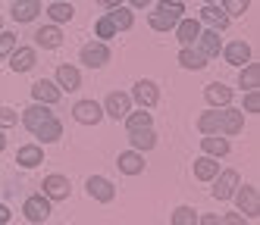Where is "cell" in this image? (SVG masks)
Returning <instances> with one entry per match:
<instances>
[{
	"label": "cell",
	"mask_w": 260,
	"mask_h": 225,
	"mask_svg": "<svg viewBox=\"0 0 260 225\" xmlns=\"http://www.w3.org/2000/svg\"><path fill=\"white\" fill-rule=\"evenodd\" d=\"M235 203H238V213H245L248 219H257L260 216V197H257V188H251V184H245V188H235Z\"/></svg>",
	"instance_id": "obj_1"
},
{
	"label": "cell",
	"mask_w": 260,
	"mask_h": 225,
	"mask_svg": "<svg viewBox=\"0 0 260 225\" xmlns=\"http://www.w3.org/2000/svg\"><path fill=\"white\" fill-rule=\"evenodd\" d=\"M82 63L85 66H91V69H101V66H107L110 63V47L104 44V41H91V44H85L82 47Z\"/></svg>",
	"instance_id": "obj_2"
},
{
	"label": "cell",
	"mask_w": 260,
	"mask_h": 225,
	"mask_svg": "<svg viewBox=\"0 0 260 225\" xmlns=\"http://www.w3.org/2000/svg\"><path fill=\"white\" fill-rule=\"evenodd\" d=\"M104 113L107 116H113V119H125L128 113H132V97L122 91H113V94H107V100H104Z\"/></svg>",
	"instance_id": "obj_3"
},
{
	"label": "cell",
	"mask_w": 260,
	"mask_h": 225,
	"mask_svg": "<svg viewBox=\"0 0 260 225\" xmlns=\"http://www.w3.org/2000/svg\"><path fill=\"white\" fill-rule=\"evenodd\" d=\"M241 128H245V109L222 106L219 109V131H222V135H238Z\"/></svg>",
	"instance_id": "obj_4"
},
{
	"label": "cell",
	"mask_w": 260,
	"mask_h": 225,
	"mask_svg": "<svg viewBox=\"0 0 260 225\" xmlns=\"http://www.w3.org/2000/svg\"><path fill=\"white\" fill-rule=\"evenodd\" d=\"M72 116H76V122H82V125H98L104 119V106L94 103V100H79L72 106Z\"/></svg>",
	"instance_id": "obj_5"
},
{
	"label": "cell",
	"mask_w": 260,
	"mask_h": 225,
	"mask_svg": "<svg viewBox=\"0 0 260 225\" xmlns=\"http://www.w3.org/2000/svg\"><path fill=\"white\" fill-rule=\"evenodd\" d=\"M241 184V175L235 172V169H226V172L216 175V184H213V197L216 200H229L235 194V188Z\"/></svg>",
	"instance_id": "obj_6"
},
{
	"label": "cell",
	"mask_w": 260,
	"mask_h": 225,
	"mask_svg": "<svg viewBox=\"0 0 260 225\" xmlns=\"http://www.w3.org/2000/svg\"><path fill=\"white\" fill-rule=\"evenodd\" d=\"M22 213H25L28 222H44V219L50 216V200H47L44 194H31V197L25 200V206H22Z\"/></svg>",
	"instance_id": "obj_7"
},
{
	"label": "cell",
	"mask_w": 260,
	"mask_h": 225,
	"mask_svg": "<svg viewBox=\"0 0 260 225\" xmlns=\"http://www.w3.org/2000/svg\"><path fill=\"white\" fill-rule=\"evenodd\" d=\"M47 119H53V113H50L47 103H31V106L22 113V125H25L28 131H38Z\"/></svg>",
	"instance_id": "obj_8"
},
{
	"label": "cell",
	"mask_w": 260,
	"mask_h": 225,
	"mask_svg": "<svg viewBox=\"0 0 260 225\" xmlns=\"http://www.w3.org/2000/svg\"><path fill=\"white\" fill-rule=\"evenodd\" d=\"M31 97L38 100V103H47V106H53L60 97H63V91H60V85H53V82H47V79H41V82H35L31 85Z\"/></svg>",
	"instance_id": "obj_9"
},
{
	"label": "cell",
	"mask_w": 260,
	"mask_h": 225,
	"mask_svg": "<svg viewBox=\"0 0 260 225\" xmlns=\"http://www.w3.org/2000/svg\"><path fill=\"white\" fill-rule=\"evenodd\" d=\"M41 188H44L47 200H66L69 197V178L66 175H47L41 181Z\"/></svg>",
	"instance_id": "obj_10"
},
{
	"label": "cell",
	"mask_w": 260,
	"mask_h": 225,
	"mask_svg": "<svg viewBox=\"0 0 260 225\" xmlns=\"http://www.w3.org/2000/svg\"><path fill=\"white\" fill-rule=\"evenodd\" d=\"M173 31H176V38H179L182 47H194L198 34H201V22H198V19H179Z\"/></svg>",
	"instance_id": "obj_11"
},
{
	"label": "cell",
	"mask_w": 260,
	"mask_h": 225,
	"mask_svg": "<svg viewBox=\"0 0 260 225\" xmlns=\"http://www.w3.org/2000/svg\"><path fill=\"white\" fill-rule=\"evenodd\" d=\"M132 97L141 103V109H151V106L160 100V94H157V85H154V82L141 79V82H135V91H132Z\"/></svg>",
	"instance_id": "obj_12"
},
{
	"label": "cell",
	"mask_w": 260,
	"mask_h": 225,
	"mask_svg": "<svg viewBox=\"0 0 260 225\" xmlns=\"http://www.w3.org/2000/svg\"><path fill=\"white\" fill-rule=\"evenodd\" d=\"M88 194L94 197V200H101V203H110V200L116 197V188L110 184L107 178H101V175H91L88 178Z\"/></svg>",
	"instance_id": "obj_13"
},
{
	"label": "cell",
	"mask_w": 260,
	"mask_h": 225,
	"mask_svg": "<svg viewBox=\"0 0 260 225\" xmlns=\"http://www.w3.org/2000/svg\"><path fill=\"white\" fill-rule=\"evenodd\" d=\"M38 13H41V0H13V10H10L16 22H31Z\"/></svg>",
	"instance_id": "obj_14"
},
{
	"label": "cell",
	"mask_w": 260,
	"mask_h": 225,
	"mask_svg": "<svg viewBox=\"0 0 260 225\" xmlns=\"http://www.w3.org/2000/svg\"><path fill=\"white\" fill-rule=\"evenodd\" d=\"M222 56H226V63H232V66H248L251 63V47H248V41H232V44H226Z\"/></svg>",
	"instance_id": "obj_15"
},
{
	"label": "cell",
	"mask_w": 260,
	"mask_h": 225,
	"mask_svg": "<svg viewBox=\"0 0 260 225\" xmlns=\"http://www.w3.org/2000/svg\"><path fill=\"white\" fill-rule=\"evenodd\" d=\"M57 85H60V91H79V88H82V75H79V69L69 66V63L57 66Z\"/></svg>",
	"instance_id": "obj_16"
},
{
	"label": "cell",
	"mask_w": 260,
	"mask_h": 225,
	"mask_svg": "<svg viewBox=\"0 0 260 225\" xmlns=\"http://www.w3.org/2000/svg\"><path fill=\"white\" fill-rule=\"evenodd\" d=\"M204 97H207L210 106H229L232 103V88H226L222 82H213L204 88Z\"/></svg>",
	"instance_id": "obj_17"
},
{
	"label": "cell",
	"mask_w": 260,
	"mask_h": 225,
	"mask_svg": "<svg viewBox=\"0 0 260 225\" xmlns=\"http://www.w3.org/2000/svg\"><path fill=\"white\" fill-rule=\"evenodd\" d=\"M198 22H207L210 28H216V31H222V28H229V16L226 13H222L216 4H207V7H204L201 10V19H198Z\"/></svg>",
	"instance_id": "obj_18"
},
{
	"label": "cell",
	"mask_w": 260,
	"mask_h": 225,
	"mask_svg": "<svg viewBox=\"0 0 260 225\" xmlns=\"http://www.w3.org/2000/svg\"><path fill=\"white\" fill-rule=\"evenodd\" d=\"M116 166H119V172H125V175H141L144 172V157L138 154V150H128V154H119Z\"/></svg>",
	"instance_id": "obj_19"
},
{
	"label": "cell",
	"mask_w": 260,
	"mask_h": 225,
	"mask_svg": "<svg viewBox=\"0 0 260 225\" xmlns=\"http://www.w3.org/2000/svg\"><path fill=\"white\" fill-rule=\"evenodd\" d=\"M216 175H219V160H213V157H198L194 160V178L213 181Z\"/></svg>",
	"instance_id": "obj_20"
},
{
	"label": "cell",
	"mask_w": 260,
	"mask_h": 225,
	"mask_svg": "<svg viewBox=\"0 0 260 225\" xmlns=\"http://www.w3.org/2000/svg\"><path fill=\"white\" fill-rule=\"evenodd\" d=\"M201 50V56H219V31L216 28H210V31H201L198 34V41H194Z\"/></svg>",
	"instance_id": "obj_21"
},
{
	"label": "cell",
	"mask_w": 260,
	"mask_h": 225,
	"mask_svg": "<svg viewBox=\"0 0 260 225\" xmlns=\"http://www.w3.org/2000/svg\"><path fill=\"white\" fill-rule=\"evenodd\" d=\"M35 41H38L44 50H53V47H60V44H63V31H60L57 25H44V28L35 31Z\"/></svg>",
	"instance_id": "obj_22"
},
{
	"label": "cell",
	"mask_w": 260,
	"mask_h": 225,
	"mask_svg": "<svg viewBox=\"0 0 260 225\" xmlns=\"http://www.w3.org/2000/svg\"><path fill=\"white\" fill-rule=\"evenodd\" d=\"M16 163L25 166V169H35L38 163H44V150L38 144H25V147H19V154H16Z\"/></svg>",
	"instance_id": "obj_23"
},
{
	"label": "cell",
	"mask_w": 260,
	"mask_h": 225,
	"mask_svg": "<svg viewBox=\"0 0 260 225\" xmlns=\"http://www.w3.org/2000/svg\"><path fill=\"white\" fill-rule=\"evenodd\" d=\"M31 66H35V50L31 47H16L13 60H10V69L13 72H28Z\"/></svg>",
	"instance_id": "obj_24"
},
{
	"label": "cell",
	"mask_w": 260,
	"mask_h": 225,
	"mask_svg": "<svg viewBox=\"0 0 260 225\" xmlns=\"http://www.w3.org/2000/svg\"><path fill=\"white\" fill-rule=\"evenodd\" d=\"M201 147H204V154L219 160V157H226L229 154V141L226 138H216V135H207V138H201Z\"/></svg>",
	"instance_id": "obj_25"
},
{
	"label": "cell",
	"mask_w": 260,
	"mask_h": 225,
	"mask_svg": "<svg viewBox=\"0 0 260 225\" xmlns=\"http://www.w3.org/2000/svg\"><path fill=\"white\" fill-rule=\"evenodd\" d=\"M179 66L182 69H204L207 66V56H201L194 47H182L179 50Z\"/></svg>",
	"instance_id": "obj_26"
},
{
	"label": "cell",
	"mask_w": 260,
	"mask_h": 225,
	"mask_svg": "<svg viewBox=\"0 0 260 225\" xmlns=\"http://www.w3.org/2000/svg\"><path fill=\"white\" fill-rule=\"evenodd\" d=\"M238 85L245 88V91H254V88H260V66H257V63H248V66H241Z\"/></svg>",
	"instance_id": "obj_27"
},
{
	"label": "cell",
	"mask_w": 260,
	"mask_h": 225,
	"mask_svg": "<svg viewBox=\"0 0 260 225\" xmlns=\"http://www.w3.org/2000/svg\"><path fill=\"white\" fill-rule=\"evenodd\" d=\"M35 135H38L44 144H50V141H60V138H63V125H60V119H57V116H53V119H47V122H44L38 131H35Z\"/></svg>",
	"instance_id": "obj_28"
},
{
	"label": "cell",
	"mask_w": 260,
	"mask_h": 225,
	"mask_svg": "<svg viewBox=\"0 0 260 225\" xmlns=\"http://www.w3.org/2000/svg\"><path fill=\"white\" fill-rule=\"evenodd\" d=\"M47 16H50V22H53V25H63V22H69V19L76 16V10H72L66 0H57V4H50Z\"/></svg>",
	"instance_id": "obj_29"
},
{
	"label": "cell",
	"mask_w": 260,
	"mask_h": 225,
	"mask_svg": "<svg viewBox=\"0 0 260 225\" xmlns=\"http://www.w3.org/2000/svg\"><path fill=\"white\" fill-rule=\"evenodd\" d=\"M110 19H113V25H116V31H125V28H132V22H135V16H132V10H128V7H113V10H110L107 13Z\"/></svg>",
	"instance_id": "obj_30"
},
{
	"label": "cell",
	"mask_w": 260,
	"mask_h": 225,
	"mask_svg": "<svg viewBox=\"0 0 260 225\" xmlns=\"http://www.w3.org/2000/svg\"><path fill=\"white\" fill-rule=\"evenodd\" d=\"M128 141H132V147L135 150H151L154 144H157V135H154V128H141V131H128Z\"/></svg>",
	"instance_id": "obj_31"
},
{
	"label": "cell",
	"mask_w": 260,
	"mask_h": 225,
	"mask_svg": "<svg viewBox=\"0 0 260 225\" xmlns=\"http://www.w3.org/2000/svg\"><path fill=\"white\" fill-rule=\"evenodd\" d=\"M198 128L204 131V135H219V109H207V113H201Z\"/></svg>",
	"instance_id": "obj_32"
},
{
	"label": "cell",
	"mask_w": 260,
	"mask_h": 225,
	"mask_svg": "<svg viewBox=\"0 0 260 225\" xmlns=\"http://www.w3.org/2000/svg\"><path fill=\"white\" fill-rule=\"evenodd\" d=\"M125 128H128V131L151 128V113H144V109H138V113H128V116H125Z\"/></svg>",
	"instance_id": "obj_33"
},
{
	"label": "cell",
	"mask_w": 260,
	"mask_h": 225,
	"mask_svg": "<svg viewBox=\"0 0 260 225\" xmlns=\"http://www.w3.org/2000/svg\"><path fill=\"white\" fill-rule=\"evenodd\" d=\"M147 22H151V28H154V31H173L179 19L166 16V13H151V19H147Z\"/></svg>",
	"instance_id": "obj_34"
},
{
	"label": "cell",
	"mask_w": 260,
	"mask_h": 225,
	"mask_svg": "<svg viewBox=\"0 0 260 225\" xmlns=\"http://www.w3.org/2000/svg\"><path fill=\"white\" fill-rule=\"evenodd\" d=\"M173 225H198L194 206H179V210L173 213Z\"/></svg>",
	"instance_id": "obj_35"
},
{
	"label": "cell",
	"mask_w": 260,
	"mask_h": 225,
	"mask_svg": "<svg viewBox=\"0 0 260 225\" xmlns=\"http://www.w3.org/2000/svg\"><path fill=\"white\" fill-rule=\"evenodd\" d=\"M251 7V0H222V13H226L229 19L232 16H245Z\"/></svg>",
	"instance_id": "obj_36"
},
{
	"label": "cell",
	"mask_w": 260,
	"mask_h": 225,
	"mask_svg": "<svg viewBox=\"0 0 260 225\" xmlns=\"http://www.w3.org/2000/svg\"><path fill=\"white\" fill-rule=\"evenodd\" d=\"M157 13H166V16H173V19H182L185 7L179 4V0H160V4H157Z\"/></svg>",
	"instance_id": "obj_37"
},
{
	"label": "cell",
	"mask_w": 260,
	"mask_h": 225,
	"mask_svg": "<svg viewBox=\"0 0 260 225\" xmlns=\"http://www.w3.org/2000/svg\"><path fill=\"white\" fill-rule=\"evenodd\" d=\"M13 50H16V34L13 31H0V60H7Z\"/></svg>",
	"instance_id": "obj_38"
},
{
	"label": "cell",
	"mask_w": 260,
	"mask_h": 225,
	"mask_svg": "<svg viewBox=\"0 0 260 225\" xmlns=\"http://www.w3.org/2000/svg\"><path fill=\"white\" fill-rule=\"evenodd\" d=\"M94 31H98V38H113V34H116L113 19H110V16H101V19H98V25H94Z\"/></svg>",
	"instance_id": "obj_39"
},
{
	"label": "cell",
	"mask_w": 260,
	"mask_h": 225,
	"mask_svg": "<svg viewBox=\"0 0 260 225\" xmlns=\"http://www.w3.org/2000/svg\"><path fill=\"white\" fill-rule=\"evenodd\" d=\"M16 122H19V113L10 109V106H0V128H10Z\"/></svg>",
	"instance_id": "obj_40"
},
{
	"label": "cell",
	"mask_w": 260,
	"mask_h": 225,
	"mask_svg": "<svg viewBox=\"0 0 260 225\" xmlns=\"http://www.w3.org/2000/svg\"><path fill=\"white\" fill-rule=\"evenodd\" d=\"M245 109H248V113H257V109H260V91H257V88L245 94Z\"/></svg>",
	"instance_id": "obj_41"
},
{
	"label": "cell",
	"mask_w": 260,
	"mask_h": 225,
	"mask_svg": "<svg viewBox=\"0 0 260 225\" xmlns=\"http://www.w3.org/2000/svg\"><path fill=\"white\" fill-rule=\"evenodd\" d=\"M219 225H248V219L241 216V213H226L219 219Z\"/></svg>",
	"instance_id": "obj_42"
},
{
	"label": "cell",
	"mask_w": 260,
	"mask_h": 225,
	"mask_svg": "<svg viewBox=\"0 0 260 225\" xmlns=\"http://www.w3.org/2000/svg\"><path fill=\"white\" fill-rule=\"evenodd\" d=\"M198 225H219V216L207 213V216H201V219H198Z\"/></svg>",
	"instance_id": "obj_43"
},
{
	"label": "cell",
	"mask_w": 260,
	"mask_h": 225,
	"mask_svg": "<svg viewBox=\"0 0 260 225\" xmlns=\"http://www.w3.org/2000/svg\"><path fill=\"white\" fill-rule=\"evenodd\" d=\"M10 216H13V213L7 210V206H4V203H0V225H7V222H10Z\"/></svg>",
	"instance_id": "obj_44"
},
{
	"label": "cell",
	"mask_w": 260,
	"mask_h": 225,
	"mask_svg": "<svg viewBox=\"0 0 260 225\" xmlns=\"http://www.w3.org/2000/svg\"><path fill=\"white\" fill-rule=\"evenodd\" d=\"M98 4H101L104 10H113V7H119V4H122V0H98Z\"/></svg>",
	"instance_id": "obj_45"
},
{
	"label": "cell",
	"mask_w": 260,
	"mask_h": 225,
	"mask_svg": "<svg viewBox=\"0 0 260 225\" xmlns=\"http://www.w3.org/2000/svg\"><path fill=\"white\" fill-rule=\"evenodd\" d=\"M128 4H132V7H135V10H144V7H147V4H151V0H128Z\"/></svg>",
	"instance_id": "obj_46"
},
{
	"label": "cell",
	"mask_w": 260,
	"mask_h": 225,
	"mask_svg": "<svg viewBox=\"0 0 260 225\" xmlns=\"http://www.w3.org/2000/svg\"><path fill=\"white\" fill-rule=\"evenodd\" d=\"M4 147H7V135H4V128H0V154H4Z\"/></svg>",
	"instance_id": "obj_47"
},
{
	"label": "cell",
	"mask_w": 260,
	"mask_h": 225,
	"mask_svg": "<svg viewBox=\"0 0 260 225\" xmlns=\"http://www.w3.org/2000/svg\"><path fill=\"white\" fill-rule=\"evenodd\" d=\"M204 4H216V0H204Z\"/></svg>",
	"instance_id": "obj_48"
},
{
	"label": "cell",
	"mask_w": 260,
	"mask_h": 225,
	"mask_svg": "<svg viewBox=\"0 0 260 225\" xmlns=\"http://www.w3.org/2000/svg\"><path fill=\"white\" fill-rule=\"evenodd\" d=\"M0 28H4V19H0Z\"/></svg>",
	"instance_id": "obj_49"
}]
</instances>
